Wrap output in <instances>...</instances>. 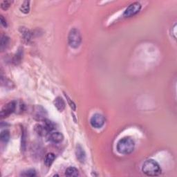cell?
<instances>
[{
  "label": "cell",
  "instance_id": "cell-8",
  "mask_svg": "<svg viewBox=\"0 0 177 177\" xmlns=\"http://www.w3.org/2000/svg\"><path fill=\"white\" fill-rule=\"evenodd\" d=\"M49 139L50 142L54 143H59L62 141L64 139V136L62 133L58 132V131H55V132H53L49 135Z\"/></svg>",
  "mask_w": 177,
  "mask_h": 177
},
{
  "label": "cell",
  "instance_id": "cell-2",
  "mask_svg": "<svg viewBox=\"0 0 177 177\" xmlns=\"http://www.w3.org/2000/svg\"><path fill=\"white\" fill-rule=\"evenodd\" d=\"M135 143L130 137H125L117 143L116 150L121 154H130L134 150Z\"/></svg>",
  "mask_w": 177,
  "mask_h": 177
},
{
  "label": "cell",
  "instance_id": "cell-15",
  "mask_svg": "<svg viewBox=\"0 0 177 177\" xmlns=\"http://www.w3.org/2000/svg\"><path fill=\"white\" fill-rule=\"evenodd\" d=\"M0 139L4 143H7L10 139V133L8 130H4L2 131L0 134Z\"/></svg>",
  "mask_w": 177,
  "mask_h": 177
},
{
  "label": "cell",
  "instance_id": "cell-6",
  "mask_svg": "<svg viewBox=\"0 0 177 177\" xmlns=\"http://www.w3.org/2000/svg\"><path fill=\"white\" fill-rule=\"evenodd\" d=\"M16 108L17 103L15 101H12V102H10L6 104V105L2 108L1 111L2 119H4V118L9 116L11 114H13V112L16 110Z\"/></svg>",
  "mask_w": 177,
  "mask_h": 177
},
{
  "label": "cell",
  "instance_id": "cell-4",
  "mask_svg": "<svg viewBox=\"0 0 177 177\" xmlns=\"http://www.w3.org/2000/svg\"><path fill=\"white\" fill-rule=\"evenodd\" d=\"M105 119L102 114H95L92 116L90 120V123L93 127L95 129H100L105 125Z\"/></svg>",
  "mask_w": 177,
  "mask_h": 177
},
{
  "label": "cell",
  "instance_id": "cell-18",
  "mask_svg": "<svg viewBox=\"0 0 177 177\" xmlns=\"http://www.w3.org/2000/svg\"><path fill=\"white\" fill-rule=\"evenodd\" d=\"M1 7L3 10H7L10 7V2L8 1H4L1 4Z\"/></svg>",
  "mask_w": 177,
  "mask_h": 177
},
{
  "label": "cell",
  "instance_id": "cell-14",
  "mask_svg": "<svg viewBox=\"0 0 177 177\" xmlns=\"http://www.w3.org/2000/svg\"><path fill=\"white\" fill-rule=\"evenodd\" d=\"M20 10L22 13H23L24 14H27L29 13L30 10V2L28 1H25L20 6Z\"/></svg>",
  "mask_w": 177,
  "mask_h": 177
},
{
  "label": "cell",
  "instance_id": "cell-16",
  "mask_svg": "<svg viewBox=\"0 0 177 177\" xmlns=\"http://www.w3.org/2000/svg\"><path fill=\"white\" fill-rule=\"evenodd\" d=\"M35 175H36L35 170H33V169H30L26 171H24V172L22 174V176H23L33 177V176H35Z\"/></svg>",
  "mask_w": 177,
  "mask_h": 177
},
{
  "label": "cell",
  "instance_id": "cell-5",
  "mask_svg": "<svg viewBox=\"0 0 177 177\" xmlns=\"http://www.w3.org/2000/svg\"><path fill=\"white\" fill-rule=\"evenodd\" d=\"M140 9H141V5H140V3H133V4H131L126 8L123 15H124L125 18H130V17H132L136 15L138 13H139Z\"/></svg>",
  "mask_w": 177,
  "mask_h": 177
},
{
  "label": "cell",
  "instance_id": "cell-3",
  "mask_svg": "<svg viewBox=\"0 0 177 177\" xmlns=\"http://www.w3.org/2000/svg\"><path fill=\"white\" fill-rule=\"evenodd\" d=\"M82 42L80 32L77 29H72L69 33L68 42L69 46L74 49H77L80 46Z\"/></svg>",
  "mask_w": 177,
  "mask_h": 177
},
{
  "label": "cell",
  "instance_id": "cell-19",
  "mask_svg": "<svg viewBox=\"0 0 177 177\" xmlns=\"http://www.w3.org/2000/svg\"><path fill=\"white\" fill-rule=\"evenodd\" d=\"M66 99H67V101H68V103L69 104V105L70 107H71V108L73 109V110H75V105L74 104V103L73 102L72 100H71V99L67 96V95H66Z\"/></svg>",
  "mask_w": 177,
  "mask_h": 177
},
{
  "label": "cell",
  "instance_id": "cell-12",
  "mask_svg": "<svg viewBox=\"0 0 177 177\" xmlns=\"http://www.w3.org/2000/svg\"><path fill=\"white\" fill-rule=\"evenodd\" d=\"M79 173L78 170L75 167H70L67 168L65 171V175L67 176H78Z\"/></svg>",
  "mask_w": 177,
  "mask_h": 177
},
{
  "label": "cell",
  "instance_id": "cell-13",
  "mask_svg": "<svg viewBox=\"0 0 177 177\" xmlns=\"http://www.w3.org/2000/svg\"><path fill=\"white\" fill-rule=\"evenodd\" d=\"M8 44H9V38L7 37L6 35H3L1 39V42H0V49L2 51L6 49Z\"/></svg>",
  "mask_w": 177,
  "mask_h": 177
},
{
  "label": "cell",
  "instance_id": "cell-20",
  "mask_svg": "<svg viewBox=\"0 0 177 177\" xmlns=\"http://www.w3.org/2000/svg\"><path fill=\"white\" fill-rule=\"evenodd\" d=\"M1 22H2V24L4 26V27H6L7 26V24H6V21L5 20L4 18V17H3L2 15L1 16Z\"/></svg>",
  "mask_w": 177,
  "mask_h": 177
},
{
  "label": "cell",
  "instance_id": "cell-10",
  "mask_svg": "<svg viewBox=\"0 0 177 177\" xmlns=\"http://www.w3.org/2000/svg\"><path fill=\"white\" fill-rule=\"evenodd\" d=\"M54 105L59 111H62L65 108V103L60 97H57L54 100Z\"/></svg>",
  "mask_w": 177,
  "mask_h": 177
},
{
  "label": "cell",
  "instance_id": "cell-11",
  "mask_svg": "<svg viewBox=\"0 0 177 177\" xmlns=\"http://www.w3.org/2000/svg\"><path fill=\"white\" fill-rule=\"evenodd\" d=\"M55 159V156L53 153H49L45 156L44 158V164L46 167H50L54 162Z\"/></svg>",
  "mask_w": 177,
  "mask_h": 177
},
{
  "label": "cell",
  "instance_id": "cell-1",
  "mask_svg": "<svg viewBox=\"0 0 177 177\" xmlns=\"http://www.w3.org/2000/svg\"><path fill=\"white\" fill-rule=\"evenodd\" d=\"M143 173L148 176H156L161 173V169L158 163L153 159L147 160L143 165Z\"/></svg>",
  "mask_w": 177,
  "mask_h": 177
},
{
  "label": "cell",
  "instance_id": "cell-9",
  "mask_svg": "<svg viewBox=\"0 0 177 177\" xmlns=\"http://www.w3.org/2000/svg\"><path fill=\"white\" fill-rule=\"evenodd\" d=\"M35 130L39 136H45L49 133V131L48 130L46 126L44 125H37L35 127Z\"/></svg>",
  "mask_w": 177,
  "mask_h": 177
},
{
  "label": "cell",
  "instance_id": "cell-17",
  "mask_svg": "<svg viewBox=\"0 0 177 177\" xmlns=\"http://www.w3.org/2000/svg\"><path fill=\"white\" fill-rule=\"evenodd\" d=\"M44 125L46 126L48 130L49 131V132L53 130H54L55 128V125L53 124V122L50 121V120H44Z\"/></svg>",
  "mask_w": 177,
  "mask_h": 177
},
{
  "label": "cell",
  "instance_id": "cell-7",
  "mask_svg": "<svg viewBox=\"0 0 177 177\" xmlns=\"http://www.w3.org/2000/svg\"><path fill=\"white\" fill-rule=\"evenodd\" d=\"M75 154L78 161L80 163H84L86 160V154L82 146L80 145H78L75 150Z\"/></svg>",
  "mask_w": 177,
  "mask_h": 177
}]
</instances>
